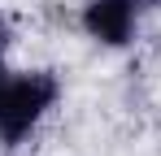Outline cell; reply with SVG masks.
I'll return each instance as SVG.
<instances>
[{"mask_svg": "<svg viewBox=\"0 0 161 156\" xmlns=\"http://www.w3.org/2000/svg\"><path fill=\"white\" fill-rule=\"evenodd\" d=\"M53 104H57L53 74H4L0 78V143H22Z\"/></svg>", "mask_w": 161, "mask_h": 156, "instance_id": "obj_1", "label": "cell"}, {"mask_svg": "<svg viewBox=\"0 0 161 156\" xmlns=\"http://www.w3.org/2000/svg\"><path fill=\"white\" fill-rule=\"evenodd\" d=\"M83 26H87L92 39H100L109 48H122L135 35V4L131 0H92L87 13H83Z\"/></svg>", "mask_w": 161, "mask_h": 156, "instance_id": "obj_2", "label": "cell"}, {"mask_svg": "<svg viewBox=\"0 0 161 156\" xmlns=\"http://www.w3.org/2000/svg\"><path fill=\"white\" fill-rule=\"evenodd\" d=\"M4 44H9V26L0 22V52H4Z\"/></svg>", "mask_w": 161, "mask_h": 156, "instance_id": "obj_3", "label": "cell"}, {"mask_svg": "<svg viewBox=\"0 0 161 156\" xmlns=\"http://www.w3.org/2000/svg\"><path fill=\"white\" fill-rule=\"evenodd\" d=\"M131 4H139V0H131Z\"/></svg>", "mask_w": 161, "mask_h": 156, "instance_id": "obj_4", "label": "cell"}]
</instances>
